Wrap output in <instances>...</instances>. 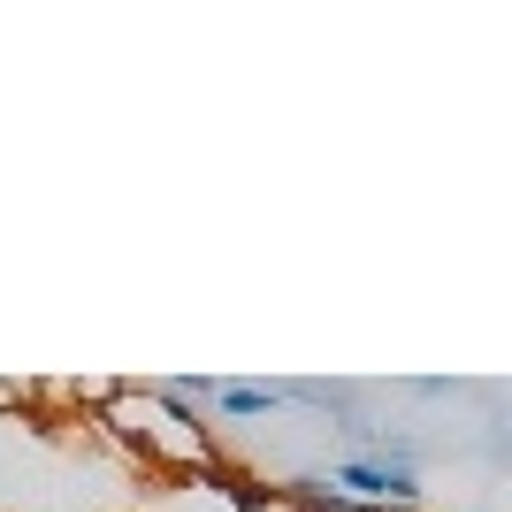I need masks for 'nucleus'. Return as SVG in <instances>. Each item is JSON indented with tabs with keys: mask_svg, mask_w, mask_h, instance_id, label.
I'll list each match as a JSON object with an SVG mask.
<instances>
[{
	"mask_svg": "<svg viewBox=\"0 0 512 512\" xmlns=\"http://www.w3.org/2000/svg\"><path fill=\"white\" fill-rule=\"evenodd\" d=\"M329 482H337L344 505H413V497H421V474L398 467V459H375V451L337 459V467H329Z\"/></svg>",
	"mask_w": 512,
	"mask_h": 512,
	"instance_id": "nucleus-1",
	"label": "nucleus"
},
{
	"mask_svg": "<svg viewBox=\"0 0 512 512\" xmlns=\"http://www.w3.org/2000/svg\"><path fill=\"white\" fill-rule=\"evenodd\" d=\"M283 406V383H214L207 413H222V421H268V413Z\"/></svg>",
	"mask_w": 512,
	"mask_h": 512,
	"instance_id": "nucleus-2",
	"label": "nucleus"
}]
</instances>
